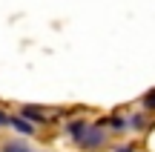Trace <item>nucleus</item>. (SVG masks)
<instances>
[{"mask_svg":"<svg viewBox=\"0 0 155 152\" xmlns=\"http://www.w3.org/2000/svg\"><path fill=\"white\" fill-rule=\"evenodd\" d=\"M101 144H104V132H101V129H86L81 147H101Z\"/></svg>","mask_w":155,"mask_h":152,"instance_id":"f257e3e1","label":"nucleus"},{"mask_svg":"<svg viewBox=\"0 0 155 152\" xmlns=\"http://www.w3.org/2000/svg\"><path fill=\"white\" fill-rule=\"evenodd\" d=\"M9 124L15 126V129L20 132V135H32V132H35V126L29 124V121H23V118H9Z\"/></svg>","mask_w":155,"mask_h":152,"instance_id":"f03ea898","label":"nucleus"},{"mask_svg":"<svg viewBox=\"0 0 155 152\" xmlns=\"http://www.w3.org/2000/svg\"><path fill=\"white\" fill-rule=\"evenodd\" d=\"M86 129H89V126H86V124H83V121H75V124H72V126H69V132H72V138H75V141H78V144H81V141H83V135H86Z\"/></svg>","mask_w":155,"mask_h":152,"instance_id":"7ed1b4c3","label":"nucleus"},{"mask_svg":"<svg viewBox=\"0 0 155 152\" xmlns=\"http://www.w3.org/2000/svg\"><path fill=\"white\" fill-rule=\"evenodd\" d=\"M23 118H32V121H43V112H40L38 106H23Z\"/></svg>","mask_w":155,"mask_h":152,"instance_id":"20e7f679","label":"nucleus"},{"mask_svg":"<svg viewBox=\"0 0 155 152\" xmlns=\"http://www.w3.org/2000/svg\"><path fill=\"white\" fill-rule=\"evenodd\" d=\"M6 152H29V147H23V144H9Z\"/></svg>","mask_w":155,"mask_h":152,"instance_id":"39448f33","label":"nucleus"},{"mask_svg":"<svg viewBox=\"0 0 155 152\" xmlns=\"http://www.w3.org/2000/svg\"><path fill=\"white\" fill-rule=\"evenodd\" d=\"M147 106H155V95H150V98H147Z\"/></svg>","mask_w":155,"mask_h":152,"instance_id":"423d86ee","label":"nucleus"},{"mask_svg":"<svg viewBox=\"0 0 155 152\" xmlns=\"http://www.w3.org/2000/svg\"><path fill=\"white\" fill-rule=\"evenodd\" d=\"M115 152H132V147H121V149H115Z\"/></svg>","mask_w":155,"mask_h":152,"instance_id":"0eeeda50","label":"nucleus"},{"mask_svg":"<svg viewBox=\"0 0 155 152\" xmlns=\"http://www.w3.org/2000/svg\"><path fill=\"white\" fill-rule=\"evenodd\" d=\"M0 124H9V118H6V115H0Z\"/></svg>","mask_w":155,"mask_h":152,"instance_id":"6e6552de","label":"nucleus"}]
</instances>
